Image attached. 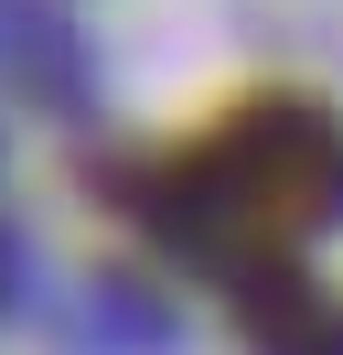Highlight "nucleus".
Returning a JSON list of instances; mask_svg holds the SVG:
<instances>
[{
    "instance_id": "nucleus-1",
    "label": "nucleus",
    "mask_w": 343,
    "mask_h": 355,
    "mask_svg": "<svg viewBox=\"0 0 343 355\" xmlns=\"http://www.w3.org/2000/svg\"><path fill=\"white\" fill-rule=\"evenodd\" d=\"M343 216V130L300 97H257L193 151H172V226L236 269H279Z\"/></svg>"
}]
</instances>
